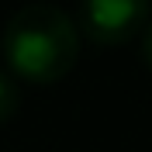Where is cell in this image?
<instances>
[{"mask_svg":"<svg viewBox=\"0 0 152 152\" xmlns=\"http://www.w3.org/2000/svg\"><path fill=\"white\" fill-rule=\"evenodd\" d=\"M142 59H145V66L152 69V21L145 24V31H142Z\"/></svg>","mask_w":152,"mask_h":152,"instance_id":"cell-4","label":"cell"},{"mask_svg":"<svg viewBox=\"0 0 152 152\" xmlns=\"http://www.w3.org/2000/svg\"><path fill=\"white\" fill-rule=\"evenodd\" d=\"M18 104H21V94H18L14 76L0 69V121H10L14 111H18Z\"/></svg>","mask_w":152,"mask_h":152,"instance_id":"cell-3","label":"cell"},{"mask_svg":"<svg viewBox=\"0 0 152 152\" xmlns=\"http://www.w3.org/2000/svg\"><path fill=\"white\" fill-rule=\"evenodd\" d=\"M152 14V0H80L76 31L97 45H124L142 35Z\"/></svg>","mask_w":152,"mask_h":152,"instance_id":"cell-2","label":"cell"},{"mask_svg":"<svg viewBox=\"0 0 152 152\" xmlns=\"http://www.w3.org/2000/svg\"><path fill=\"white\" fill-rule=\"evenodd\" d=\"M0 56L10 76L24 83H56L76 66L80 31L73 18L56 4H24L4 24Z\"/></svg>","mask_w":152,"mask_h":152,"instance_id":"cell-1","label":"cell"}]
</instances>
